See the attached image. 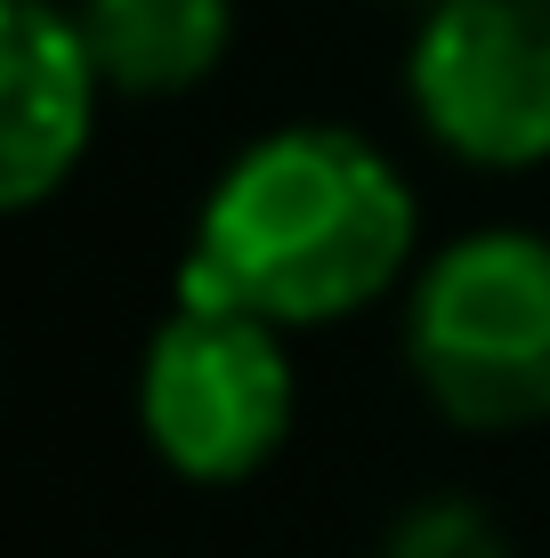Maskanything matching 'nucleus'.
<instances>
[{
	"label": "nucleus",
	"instance_id": "7ed1b4c3",
	"mask_svg": "<svg viewBox=\"0 0 550 558\" xmlns=\"http://www.w3.org/2000/svg\"><path fill=\"white\" fill-rule=\"evenodd\" d=\"M300 380L283 324L219 300H170L138 356V429L186 486H243L283 453Z\"/></svg>",
	"mask_w": 550,
	"mask_h": 558
},
{
	"label": "nucleus",
	"instance_id": "39448f33",
	"mask_svg": "<svg viewBox=\"0 0 550 558\" xmlns=\"http://www.w3.org/2000/svg\"><path fill=\"white\" fill-rule=\"evenodd\" d=\"M113 98L65 0H0V210H41L73 186L98 106Z\"/></svg>",
	"mask_w": 550,
	"mask_h": 558
},
{
	"label": "nucleus",
	"instance_id": "20e7f679",
	"mask_svg": "<svg viewBox=\"0 0 550 558\" xmlns=\"http://www.w3.org/2000/svg\"><path fill=\"white\" fill-rule=\"evenodd\" d=\"M405 98L462 170L550 162V0H438L405 49Z\"/></svg>",
	"mask_w": 550,
	"mask_h": 558
},
{
	"label": "nucleus",
	"instance_id": "f03ea898",
	"mask_svg": "<svg viewBox=\"0 0 550 558\" xmlns=\"http://www.w3.org/2000/svg\"><path fill=\"white\" fill-rule=\"evenodd\" d=\"M405 373L445 429H550V235L469 227L405 283Z\"/></svg>",
	"mask_w": 550,
	"mask_h": 558
},
{
	"label": "nucleus",
	"instance_id": "f257e3e1",
	"mask_svg": "<svg viewBox=\"0 0 550 558\" xmlns=\"http://www.w3.org/2000/svg\"><path fill=\"white\" fill-rule=\"evenodd\" d=\"M421 259V203L365 130L283 122L211 179L179 300L252 307L283 332L381 307Z\"/></svg>",
	"mask_w": 550,
	"mask_h": 558
},
{
	"label": "nucleus",
	"instance_id": "6e6552de",
	"mask_svg": "<svg viewBox=\"0 0 550 558\" xmlns=\"http://www.w3.org/2000/svg\"><path fill=\"white\" fill-rule=\"evenodd\" d=\"M396 9H438V0H396Z\"/></svg>",
	"mask_w": 550,
	"mask_h": 558
},
{
	"label": "nucleus",
	"instance_id": "423d86ee",
	"mask_svg": "<svg viewBox=\"0 0 550 558\" xmlns=\"http://www.w3.org/2000/svg\"><path fill=\"white\" fill-rule=\"evenodd\" d=\"M113 98H186L235 49V0H73Z\"/></svg>",
	"mask_w": 550,
	"mask_h": 558
},
{
	"label": "nucleus",
	"instance_id": "0eeeda50",
	"mask_svg": "<svg viewBox=\"0 0 550 558\" xmlns=\"http://www.w3.org/2000/svg\"><path fill=\"white\" fill-rule=\"evenodd\" d=\"M372 558H518V543L478 494H421L381 526Z\"/></svg>",
	"mask_w": 550,
	"mask_h": 558
}]
</instances>
